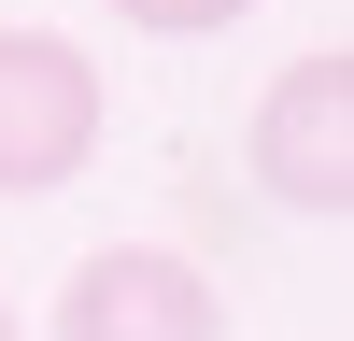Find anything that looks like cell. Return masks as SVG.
Listing matches in <instances>:
<instances>
[{"label": "cell", "instance_id": "cell-1", "mask_svg": "<svg viewBox=\"0 0 354 341\" xmlns=\"http://www.w3.org/2000/svg\"><path fill=\"white\" fill-rule=\"evenodd\" d=\"M113 128V85L71 28H0V199H57Z\"/></svg>", "mask_w": 354, "mask_h": 341}, {"label": "cell", "instance_id": "cell-2", "mask_svg": "<svg viewBox=\"0 0 354 341\" xmlns=\"http://www.w3.org/2000/svg\"><path fill=\"white\" fill-rule=\"evenodd\" d=\"M255 185H270L283 213L340 227V199H354V57L340 43L283 57V71L255 85Z\"/></svg>", "mask_w": 354, "mask_h": 341}, {"label": "cell", "instance_id": "cell-3", "mask_svg": "<svg viewBox=\"0 0 354 341\" xmlns=\"http://www.w3.org/2000/svg\"><path fill=\"white\" fill-rule=\"evenodd\" d=\"M57 341H227V284L170 242H100L57 284Z\"/></svg>", "mask_w": 354, "mask_h": 341}, {"label": "cell", "instance_id": "cell-4", "mask_svg": "<svg viewBox=\"0 0 354 341\" xmlns=\"http://www.w3.org/2000/svg\"><path fill=\"white\" fill-rule=\"evenodd\" d=\"M128 28H156V43H213V28H241L255 0H113Z\"/></svg>", "mask_w": 354, "mask_h": 341}, {"label": "cell", "instance_id": "cell-5", "mask_svg": "<svg viewBox=\"0 0 354 341\" xmlns=\"http://www.w3.org/2000/svg\"><path fill=\"white\" fill-rule=\"evenodd\" d=\"M0 341H28V327H15V299H0Z\"/></svg>", "mask_w": 354, "mask_h": 341}]
</instances>
